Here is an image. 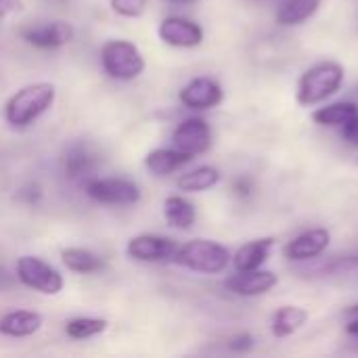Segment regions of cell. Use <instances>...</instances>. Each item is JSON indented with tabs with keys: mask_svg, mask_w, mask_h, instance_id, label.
<instances>
[{
	"mask_svg": "<svg viewBox=\"0 0 358 358\" xmlns=\"http://www.w3.org/2000/svg\"><path fill=\"white\" fill-rule=\"evenodd\" d=\"M55 86L50 82H36L19 88L4 107V117L15 128H25L34 124L42 113H46L55 103Z\"/></svg>",
	"mask_w": 358,
	"mask_h": 358,
	"instance_id": "obj_1",
	"label": "cell"
},
{
	"mask_svg": "<svg viewBox=\"0 0 358 358\" xmlns=\"http://www.w3.org/2000/svg\"><path fill=\"white\" fill-rule=\"evenodd\" d=\"M344 78H346V71L340 63H336V61L315 63L298 80L296 99L300 105H306V107L319 105V103L327 101L329 96H334L342 88Z\"/></svg>",
	"mask_w": 358,
	"mask_h": 358,
	"instance_id": "obj_2",
	"label": "cell"
},
{
	"mask_svg": "<svg viewBox=\"0 0 358 358\" xmlns=\"http://www.w3.org/2000/svg\"><path fill=\"white\" fill-rule=\"evenodd\" d=\"M172 260L193 273H201V275H218L222 271H227V266L231 264V252L212 239H193L187 241L185 245L176 248Z\"/></svg>",
	"mask_w": 358,
	"mask_h": 358,
	"instance_id": "obj_3",
	"label": "cell"
},
{
	"mask_svg": "<svg viewBox=\"0 0 358 358\" xmlns=\"http://www.w3.org/2000/svg\"><path fill=\"white\" fill-rule=\"evenodd\" d=\"M101 65L113 80H134L145 71V57L130 40H109L101 48Z\"/></svg>",
	"mask_w": 358,
	"mask_h": 358,
	"instance_id": "obj_4",
	"label": "cell"
},
{
	"mask_svg": "<svg viewBox=\"0 0 358 358\" xmlns=\"http://www.w3.org/2000/svg\"><path fill=\"white\" fill-rule=\"evenodd\" d=\"M15 271H17V279L25 287L40 292L44 296H57L65 285L63 275L55 266H50L48 262H44L36 256H21L17 260Z\"/></svg>",
	"mask_w": 358,
	"mask_h": 358,
	"instance_id": "obj_5",
	"label": "cell"
},
{
	"mask_svg": "<svg viewBox=\"0 0 358 358\" xmlns=\"http://www.w3.org/2000/svg\"><path fill=\"white\" fill-rule=\"evenodd\" d=\"M86 195L96 203L132 206L141 199V189L126 178H90L86 180Z\"/></svg>",
	"mask_w": 358,
	"mask_h": 358,
	"instance_id": "obj_6",
	"label": "cell"
},
{
	"mask_svg": "<svg viewBox=\"0 0 358 358\" xmlns=\"http://www.w3.org/2000/svg\"><path fill=\"white\" fill-rule=\"evenodd\" d=\"M172 143L193 157L201 155L212 147V128L203 117H187L172 132Z\"/></svg>",
	"mask_w": 358,
	"mask_h": 358,
	"instance_id": "obj_7",
	"label": "cell"
},
{
	"mask_svg": "<svg viewBox=\"0 0 358 358\" xmlns=\"http://www.w3.org/2000/svg\"><path fill=\"white\" fill-rule=\"evenodd\" d=\"M157 34L168 46H176V48H195L203 42V27L187 17H176V15L166 17L159 23Z\"/></svg>",
	"mask_w": 358,
	"mask_h": 358,
	"instance_id": "obj_8",
	"label": "cell"
},
{
	"mask_svg": "<svg viewBox=\"0 0 358 358\" xmlns=\"http://www.w3.org/2000/svg\"><path fill=\"white\" fill-rule=\"evenodd\" d=\"M331 241V233L323 227L317 229H308L304 233H300L298 237H294L285 248H283V256L292 262H308L319 258Z\"/></svg>",
	"mask_w": 358,
	"mask_h": 358,
	"instance_id": "obj_9",
	"label": "cell"
},
{
	"mask_svg": "<svg viewBox=\"0 0 358 358\" xmlns=\"http://www.w3.org/2000/svg\"><path fill=\"white\" fill-rule=\"evenodd\" d=\"M178 99L185 107L203 111V109L218 107L224 99V90L216 80L201 76V78H193L189 84H185L182 90L178 92Z\"/></svg>",
	"mask_w": 358,
	"mask_h": 358,
	"instance_id": "obj_10",
	"label": "cell"
},
{
	"mask_svg": "<svg viewBox=\"0 0 358 358\" xmlns=\"http://www.w3.org/2000/svg\"><path fill=\"white\" fill-rule=\"evenodd\" d=\"M176 241L162 235H138L128 241V256L138 262H164L174 256Z\"/></svg>",
	"mask_w": 358,
	"mask_h": 358,
	"instance_id": "obj_11",
	"label": "cell"
},
{
	"mask_svg": "<svg viewBox=\"0 0 358 358\" xmlns=\"http://www.w3.org/2000/svg\"><path fill=\"white\" fill-rule=\"evenodd\" d=\"M279 283V277L271 271H245L229 277L224 281V287L235 294V296H243V298H254V296H264L268 294L275 285Z\"/></svg>",
	"mask_w": 358,
	"mask_h": 358,
	"instance_id": "obj_12",
	"label": "cell"
},
{
	"mask_svg": "<svg viewBox=\"0 0 358 358\" xmlns=\"http://www.w3.org/2000/svg\"><path fill=\"white\" fill-rule=\"evenodd\" d=\"M21 38L36 48H59L73 38V27L65 21H52L34 27H23Z\"/></svg>",
	"mask_w": 358,
	"mask_h": 358,
	"instance_id": "obj_13",
	"label": "cell"
},
{
	"mask_svg": "<svg viewBox=\"0 0 358 358\" xmlns=\"http://www.w3.org/2000/svg\"><path fill=\"white\" fill-rule=\"evenodd\" d=\"M275 248V237H262V239H254V241H248L245 245H241L235 256L231 258L235 268L239 273H245V271H258L262 268V264L268 260L271 252Z\"/></svg>",
	"mask_w": 358,
	"mask_h": 358,
	"instance_id": "obj_14",
	"label": "cell"
},
{
	"mask_svg": "<svg viewBox=\"0 0 358 358\" xmlns=\"http://www.w3.org/2000/svg\"><path fill=\"white\" fill-rule=\"evenodd\" d=\"M42 327V315L34 310H13L0 319V336L8 338H29Z\"/></svg>",
	"mask_w": 358,
	"mask_h": 358,
	"instance_id": "obj_15",
	"label": "cell"
},
{
	"mask_svg": "<svg viewBox=\"0 0 358 358\" xmlns=\"http://www.w3.org/2000/svg\"><path fill=\"white\" fill-rule=\"evenodd\" d=\"M96 164H99L96 153L86 143H76V145L69 147V151L65 155V162H63L65 176L71 178V180L86 178L96 170Z\"/></svg>",
	"mask_w": 358,
	"mask_h": 358,
	"instance_id": "obj_16",
	"label": "cell"
},
{
	"mask_svg": "<svg viewBox=\"0 0 358 358\" xmlns=\"http://www.w3.org/2000/svg\"><path fill=\"white\" fill-rule=\"evenodd\" d=\"M193 159V155L172 147V149H153L145 157V166L153 176H168L182 166H187Z\"/></svg>",
	"mask_w": 358,
	"mask_h": 358,
	"instance_id": "obj_17",
	"label": "cell"
},
{
	"mask_svg": "<svg viewBox=\"0 0 358 358\" xmlns=\"http://www.w3.org/2000/svg\"><path fill=\"white\" fill-rule=\"evenodd\" d=\"M308 321V313L302 306H281L271 319V334L279 340L294 336Z\"/></svg>",
	"mask_w": 358,
	"mask_h": 358,
	"instance_id": "obj_18",
	"label": "cell"
},
{
	"mask_svg": "<svg viewBox=\"0 0 358 358\" xmlns=\"http://www.w3.org/2000/svg\"><path fill=\"white\" fill-rule=\"evenodd\" d=\"M164 216L170 227L178 231H189L197 220V210L189 199L180 195H172L164 201Z\"/></svg>",
	"mask_w": 358,
	"mask_h": 358,
	"instance_id": "obj_19",
	"label": "cell"
},
{
	"mask_svg": "<svg viewBox=\"0 0 358 358\" xmlns=\"http://www.w3.org/2000/svg\"><path fill=\"white\" fill-rule=\"evenodd\" d=\"M358 113L357 103L350 101H338V103H329L325 107H319L313 111V122L319 126H327V128H342L346 122H350Z\"/></svg>",
	"mask_w": 358,
	"mask_h": 358,
	"instance_id": "obj_20",
	"label": "cell"
},
{
	"mask_svg": "<svg viewBox=\"0 0 358 358\" xmlns=\"http://www.w3.org/2000/svg\"><path fill=\"white\" fill-rule=\"evenodd\" d=\"M321 6V0H285L277 8V23L292 27V25H302L310 17L317 15Z\"/></svg>",
	"mask_w": 358,
	"mask_h": 358,
	"instance_id": "obj_21",
	"label": "cell"
},
{
	"mask_svg": "<svg viewBox=\"0 0 358 358\" xmlns=\"http://www.w3.org/2000/svg\"><path fill=\"white\" fill-rule=\"evenodd\" d=\"M220 182V170L214 166H199L191 172H185L178 180L176 187L185 193H203Z\"/></svg>",
	"mask_w": 358,
	"mask_h": 358,
	"instance_id": "obj_22",
	"label": "cell"
},
{
	"mask_svg": "<svg viewBox=\"0 0 358 358\" xmlns=\"http://www.w3.org/2000/svg\"><path fill=\"white\" fill-rule=\"evenodd\" d=\"M61 260L71 273H82V275L99 273L105 266L101 256H96L90 250H84V248H67V250H63Z\"/></svg>",
	"mask_w": 358,
	"mask_h": 358,
	"instance_id": "obj_23",
	"label": "cell"
},
{
	"mask_svg": "<svg viewBox=\"0 0 358 358\" xmlns=\"http://www.w3.org/2000/svg\"><path fill=\"white\" fill-rule=\"evenodd\" d=\"M105 329H107V321L94 319V317H76V319L67 321V325H65V334L71 340H88V338L103 334Z\"/></svg>",
	"mask_w": 358,
	"mask_h": 358,
	"instance_id": "obj_24",
	"label": "cell"
},
{
	"mask_svg": "<svg viewBox=\"0 0 358 358\" xmlns=\"http://www.w3.org/2000/svg\"><path fill=\"white\" fill-rule=\"evenodd\" d=\"M111 8L113 13L122 15V17H141L147 8V0H111Z\"/></svg>",
	"mask_w": 358,
	"mask_h": 358,
	"instance_id": "obj_25",
	"label": "cell"
},
{
	"mask_svg": "<svg viewBox=\"0 0 358 358\" xmlns=\"http://www.w3.org/2000/svg\"><path fill=\"white\" fill-rule=\"evenodd\" d=\"M342 136H344V141H346L348 145L358 147V113L350 120V122H346V124L342 126Z\"/></svg>",
	"mask_w": 358,
	"mask_h": 358,
	"instance_id": "obj_26",
	"label": "cell"
},
{
	"mask_svg": "<svg viewBox=\"0 0 358 358\" xmlns=\"http://www.w3.org/2000/svg\"><path fill=\"white\" fill-rule=\"evenodd\" d=\"M252 346H254V338L250 334H239L229 342V348L235 352H248V350H252Z\"/></svg>",
	"mask_w": 358,
	"mask_h": 358,
	"instance_id": "obj_27",
	"label": "cell"
},
{
	"mask_svg": "<svg viewBox=\"0 0 358 358\" xmlns=\"http://www.w3.org/2000/svg\"><path fill=\"white\" fill-rule=\"evenodd\" d=\"M21 6H23L21 0H0V19L6 17V15H10V13L21 10Z\"/></svg>",
	"mask_w": 358,
	"mask_h": 358,
	"instance_id": "obj_28",
	"label": "cell"
},
{
	"mask_svg": "<svg viewBox=\"0 0 358 358\" xmlns=\"http://www.w3.org/2000/svg\"><path fill=\"white\" fill-rule=\"evenodd\" d=\"M235 191H237V195H250V191H252L250 180H237L235 182Z\"/></svg>",
	"mask_w": 358,
	"mask_h": 358,
	"instance_id": "obj_29",
	"label": "cell"
},
{
	"mask_svg": "<svg viewBox=\"0 0 358 358\" xmlns=\"http://www.w3.org/2000/svg\"><path fill=\"white\" fill-rule=\"evenodd\" d=\"M346 334L358 340V317L357 319H350V321H348V325H346Z\"/></svg>",
	"mask_w": 358,
	"mask_h": 358,
	"instance_id": "obj_30",
	"label": "cell"
},
{
	"mask_svg": "<svg viewBox=\"0 0 358 358\" xmlns=\"http://www.w3.org/2000/svg\"><path fill=\"white\" fill-rule=\"evenodd\" d=\"M358 317V304L357 306H350L348 310H346V319L350 321V319H357Z\"/></svg>",
	"mask_w": 358,
	"mask_h": 358,
	"instance_id": "obj_31",
	"label": "cell"
},
{
	"mask_svg": "<svg viewBox=\"0 0 358 358\" xmlns=\"http://www.w3.org/2000/svg\"><path fill=\"white\" fill-rule=\"evenodd\" d=\"M172 2H191V0H172Z\"/></svg>",
	"mask_w": 358,
	"mask_h": 358,
	"instance_id": "obj_32",
	"label": "cell"
},
{
	"mask_svg": "<svg viewBox=\"0 0 358 358\" xmlns=\"http://www.w3.org/2000/svg\"><path fill=\"white\" fill-rule=\"evenodd\" d=\"M357 164H358V162H357Z\"/></svg>",
	"mask_w": 358,
	"mask_h": 358,
	"instance_id": "obj_33",
	"label": "cell"
}]
</instances>
